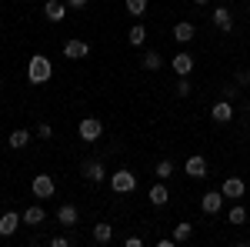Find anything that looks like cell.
Wrapping results in <instances>:
<instances>
[{
  "mask_svg": "<svg viewBox=\"0 0 250 247\" xmlns=\"http://www.w3.org/2000/svg\"><path fill=\"white\" fill-rule=\"evenodd\" d=\"M50 74H54L50 57L34 54V57H30V64H27V80H30V84H47V80H50Z\"/></svg>",
  "mask_w": 250,
  "mask_h": 247,
  "instance_id": "cell-1",
  "label": "cell"
},
{
  "mask_svg": "<svg viewBox=\"0 0 250 247\" xmlns=\"http://www.w3.org/2000/svg\"><path fill=\"white\" fill-rule=\"evenodd\" d=\"M77 134H80V140H87V144H94L97 137L104 134V124H100V117H80V124H77Z\"/></svg>",
  "mask_w": 250,
  "mask_h": 247,
  "instance_id": "cell-2",
  "label": "cell"
},
{
  "mask_svg": "<svg viewBox=\"0 0 250 247\" xmlns=\"http://www.w3.org/2000/svg\"><path fill=\"white\" fill-rule=\"evenodd\" d=\"M110 187H114V194H130V190H137L134 171H114L110 174Z\"/></svg>",
  "mask_w": 250,
  "mask_h": 247,
  "instance_id": "cell-3",
  "label": "cell"
},
{
  "mask_svg": "<svg viewBox=\"0 0 250 247\" xmlns=\"http://www.w3.org/2000/svg\"><path fill=\"white\" fill-rule=\"evenodd\" d=\"M30 190H34V197H54V190H57V184H54V177L50 174H37L34 177V184H30Z\"/></svg>",
  "mask_w": 250,
  "mask_h": 247,
  "instance_id": "cell-4",
  "label": "cell"
},
{
  "mask_svg": "<svg viewBox=\"0 0 250 247\" xmlns=\"http://www.w3.org/2000/svg\"><path fill=\"white\" fill-rule=\"evenodd\" d=\"M210 117L213 120H217V124H230L233 117V100H227V97H220V100H217V104H213L210 107Z\"/></svg>",
  "mask_w": 250,
  "mask_h": 247,
  "instance_id": "cell-5",
  "label": "cell"
},
{
  "mask_svg": "<svg viewBox=\"0 0 250 247\" xmlns=\"http://www.w3.org/2000/svg\"><path fill=\"white\" fill-rule=\"evenodd\" d=\"M184 174L193 177V180H204L210 171H207V160H204L200 154H193V157H187V164H184Z\"/></svg>",
  "mask_w": 250,
  "mask_h": 247,
  "instance_id": "cell-6",
  "label": "cell"
},
{
  "mask_svg": "<svg viewBox=\"0 0 250 247\" xmlns=\"http://www.w3.org/2000/svg\"><path fill=\"white\" fill-rule=\"evenodd\" d=\"M87 54H90V44H87V40H67V44H63V57L67 60H83L87 57Z\"/></svg>",
  "mask_w": 250,
  "mask_h": 247,
  "instance_id": "cell-7",
  "label": "cell"
},
{
  "mask_svg": "<svg viewBox=\"0 0 250 247\" xmlns=\"http://www.w3.org/2000/svg\"><path fill=\"white\" fill-rule=\"evenodd\" d=\"M170 67H173V74H180V77H190L193 74V67H197V60L187 54V50H180L177 57L170 60Z\"/></svg>",
  "mask_w": 250,
  "mask_h": 247,
  "instance_id": "cell-8",
  "label": "cell"
},
{
  "mask_svg": "<svg viewBox=\"0 0 250 247\" xmlns=\"http://www.w3.org/2000/svg\"><path fill=\"white\" fill-rule=\"evenodd\" d=\"M20 224H23V217H20L17 210H7V214H0V237H10V234H17Z\"/></svg>",
  "mask_w": 250,
  "mask_h": 247,
  "instance_id": "cell-9",
  "label": "cell"
},
{
  "mask_svg": "<svg viewBox=\"0 0 250 247\" xmlns=\"http://www.w3.org/2000/svg\"><path fill=\"white\" fill-rule=\"evenodd\" d=\"M67 10H70L67 0H47V3H43V17L54 20V23H60V20L67 17Z\"/></svg>",
  "mask_w": 250,
  "mask_h": 247,
  "instance_id": "cell-10",
  "label": "cell"
},
{
  "mask_svg": "<svg viewBox=\"0 0 250 247\" xmlns=\"http://www.w3.org/2000/svg\"><path fill=\"white\" fill-rule=\"evenodd\" d=\"M177 44H190V40H197V27H193L190 20H180V23H173V34H170Z\"/></svg>",
  "mask_w": 250,
  "mask_h": 247,
  "instance_id": "cell-11",
  "label": "cell"
},
{
  "mask_svg": "<svg viewBox=\"0 0 250 247\" xmlns=\"http://www.w3.org/2000/svg\"><path fill=\"white\" fill-rule=\"evenodd\" d=\"M210 20H213V27H217V30H224V34H230V30H233V14L224 7V3L210 14Z\"/></svg>",
  "mask_w": 250,
  "mask_h": 247,
  "instance_id": "cell-12",
  "label": "cell"
},
{
  "mask_svg": "<svg viewBox=\"0 0 250 247\" xmlns=\"http://www.w3.org/2000/svg\"><path fill=\"white\" fill-rule=\"evenodd\" d=\"M200 207H204V214H217V210L224 207V190H207L200 197Z\"/></svg>",
  "mask_w": 250,
  "mask_h": 247,
  "instance_id": "cell-13",
  "label": "cell"
},
{
  "mask_svg": "<svg viewBox=\"0 0 250 247\" xmlns=\"http://www.w3.org/2000/svg\"><path fill=\"white\" fill-rule=\"evenodd\" d=\"M147 197H150V204H154V207H164V204L170 201V190H167V180H157L154 187H150V194H147Z\"/></svg>",
  "mask_w": 250,
  "mask_h": 247,
  "instance_id": "cell-14",
  "label": "cell"
},
{
  "mask_svg": "<svg viewBox=\"0 0 250 247\" xmlns=\"http://www.w3.org/2000/svg\"><path fill=\"white\" fill-rule=\"evenodd\" d=\"M20 217H23V224H27V227H40V224L47 221V214H43V207H40V204H30V207L23 210Z\"/></svg>",
  "mask_w": 250,
  "mask_h": 247,
  "instance_id": "cell-15",
  "label": "cell"
},
{
  "mask_svg": "<svg viewBox=\"0 0 250 247\" xmlns=\"http://www.w3.org/2000/svg\"><path fill=\"white\" fill-rule=\"evenodd\" d=\"M220 190H224V197H233V201H237V197H244V194H247V184H244L240 177H227Z\"/></svg>",
  "mask_w": 250,
  "mask_h": 247,
  "instance_id": "cell-16",
  "label": "cell"
},
{
  "mask_svg": "<svg viewBox=\"0 0 250 247\" xmlns=\"http://www.w3.org/2000/svg\"><path fill=\"white\" fill-rule=\"evenodd\" d=\"M83 177H87L90 184H100V180L107 177V171H104V164H100V160H87V164H83Z\"/></svg>",
  "mask_w": 250,
  "mask_h": 247,
  "instance_id": "cell-17",
  "label": "cell"
},
{
  "mask_svg": "<svg viewBox=\"0 0 250 247\" xmlns=\"http://www.w3.org/2000/svg\"><path fill=\"white\" fill-rule=\"evenodd\" d=\"M57 221H60V224H63V227H74V224H77V221H80L77 207H74V204H63V207L57 210Z\"/></svg>",
  "mask_w": 250,
  "mask_h": 247,
  "instance_id": "cell-18",
  "label": "cell"
},
{
  "mask_svg": "<svg viewBox=\"0 0 250 247\" xmlns=\"http://www.w3.org/2000/svg\"><path fill=\"white\" fill-rule=\"evenodd\" d=\"M114 241V227L110 224H94V244H110Z\"/></svg>",
  "mask_w": 250,
  "mask_h": 247,
  "instance_id": "cell-19",
  "label": "cell"
},
{
  "mask_svg": "<svg viewBox=\"0 0 250 247\" xmlns=\"http://www.w3.org/2000/svg\"><path fill=\"white\" fill-rule=\"evenodd\" d=\"M140 67H144V70H160V67H164V57H160L157 50H147L144 60H140Z\"/></svg>",
  "mask_w": 250,
  "mask_h": 247,
  "instance_id": "cell-20",
  "label": "cell"
},
{
  "mask_svg": "<svg viewBox=\"0 0 250 247\" xmlns=\"http://www.w3.org/2000/svg\"><path fill=\"white\" fill-rule=\"evenodd\" d=\"M27 144H30V131H23V127H20V131L10 134V147H14V151H23Z\"/></svg>",
  "mask_w": 250,
  "mask_h": 247,
  "instance_id": "cell-21",
  "label": "cell"
},
{
  "mask_svg": "<svg viewBox=\"0 0 250 247\" xmlns=\"http://www.w3.org/2000/svg\"><path fill=\"white\" fill-rule=\"evenodd\" d=\"M127 40H130V47H144V40H147L144 23H134V27H130V34H127Z\"/></svg>",
  "mask_w": 250,
  "mask_h": 247,
  "instance_id": "cell-22",
  "label": "cell"
},
{
  "mask_svg": "<svg viewBox=\"0 0 250 247\" xmlns=\"http://www.w3.org/2000/svg\"><path fill=\"white\" fill-rule=\"evenodd\" d=\"M190 234H193V224L180 221V224L173 227V241H177V244H184V241H190Z\"/></svg>",
  "mask_w": 250,
  "mask_h": 247,
  "instance_id": "cell-23",
  "label": "cell"
},
{
  "mask_svg": "<svg viewBox=\"0 0 250 247\" xmlns=\"http://www.w3.org/2000/svg\"><path fill=\"white\" fill-rule=\"evenodd\" d=\"M124 7H127L130 17H144L147 14V0H124Z\"/></svg>",
  "mask_w": 250,
  "mask_h": 247,
  "instance_id": "cell-24",
  "label": "cell"
},
{
  "mask_svg": "<svg viewBox=\"0 0 250 247\" xmlns=\"http://www.w3.org/2000/svg\"><path fill=\"white\" fill-rule=\"evenodd\" d=\"M154 174H157V180H170V174H173V164H170V160H157Z\"/></svg>",
  "mask_w": 250,
  "mask_h": 247,
  "instance_id": "cell-25",
  "label": "cell"
},
{
  "mask_svg": "<svg viewBox=\"0 0 250 247\" xmlns=\"http://www.w3.org/2000/svg\"><path fill=\"white\" fill-rule=\"evenodd\" d=\"M227 224H247V210L240 207V204H237V207H230V214H227Z\"/></svg>",
  "mask_w": 250,
  "mask_h": 247,
  "instance_id": "cell-26",
  "label": "cell"
},
{
  "mask_svg": "<svg viewBox=\"0 0 250 247\" xmlns=\"http://www.w3.org/2000/svg\"><path fill=\"white\" fill-rule=\"evenodd\" d=\"M173 90H177V97H190V90H193V87H190V80H187V77H180Z\"/></svg>",
  "mask_w": 250,
  "mask_h": 247,
  "instance_id": "cell-27",
  "label": "cell"
},
{
  "mask_svg": "<svg viewBox=\"0 0 250 247\" xmlns=\"http://www.w3.org/2000/svg\"><path fill=\"white\" fill-rule=\"evenodd\" d=\"M224 97H227V100H237V97H240V84H227V87H224Z\"/></svg>",
  "mask_w": 250,
  "mask_h": 247,
  "instance_id": "cell-28",
  "label": "cell"
},
{
  "mask_svg": "<svg viewBox=\"0 0 250 247\" xmlns=\"http://www.w3.org/2000/svg\"><path fill=\"white\" fill-rule=\"evenodd\" d=\"M50 134H54V131H50V124H37V137H40V140H47Z\"/></svg>",
  "mask_w": 250,
  "mask_h": 247,
  "instance_id": "cell-29",
  "label": "cell"
},
{
  "mask_svg": "<svg viewBox=\"0 0 250 247\" xmlns=\"http://www.w3.org/2000/svg\"><path fill=\"white\" fill-rule=\"evenodd\" d=\"M237 84L240 87H250V70H237Z\"/></svg>",
  "mask_w": 250,
  "mask_h": 247,
  "instance_id": "cell-30",
  "label": "cell"
},
{
  "mask_svg": "<svg viewBox=\"0 0 250 247\" xmlns=\"http://www.w3.org/2000/svg\"><path fill=\"white\" fill-rule=\"evenodd\" d=\"M50 247H70V241L63 234H57V237H50Z\"/></svg>",
  "mask_w": 250,
  "mask_h": 247,
  "instance_id": "cell-31",
  "label": "cell"
},
{
  "mask_svg": "<svg viewBox=\"0 0 250 247\" xmlns=\"http://www.w3.org/2000/svg\"><path fill=\"white\" fill-rule=\"evenodd\" d=\"M67 7H70V10H83V7H87V0H67Z\"/></svg>",
  "mask_w": 250,
  "mask_h": 247,
  "instance_id": "cell-32",
  "label": "cell"
},
{
  "mask_svg": "<svg viewBox=\"0 0 250 247\" xmlns=\"http://www.w3.org/2000/svg\"><path fill=\"white\" fill-rule=\"evenodd\" d=\"M124 244H127V247H140V244H144V237H127Z\"/></svg>",
  "mask_w": 250,
  "mask_h": 247,
  "instance_id": "cell-33",
  "label": "cell"
},
{
  "mask_svg": "<svg viewBox=\"0 0 250 247\" xmlns=\"http://www.w3.org/2000/svg\"><path fill=\"white\" fill-rule=\"evenodd\" d=\"M244 120H247V124H250V104H247V111H244Z\"/></svg>",
  "mask_w": 250,
  "mask_h": 247,
  "instance_id": "cell-34",
  "label": "cell"
},
{
  "mask_svg": "<svg viewBox=\"0 0 250 247\" xmlns=\"http://www.w3.org/2000/svg\"><path fill=\"white\" fill-rule=\"evenodd\" d=\"M190 3H197V7H204V3H210V0H190Z\"/></svg>",
  "mask_w": 250,
  "mask_h": 247,
  "instance_id": "cell-35",
  "label": "cell"
},
{
  "mask_svg": "<svg viewBox=\"0 0 250 247\" xmlns=\"http://www.w3.org/2000/svg\"><path fill=\"white\" fill-rule=\"evenodd\" d=\"M0 27H3V20H0Z\"/></svg>",
  "mask_w": 250,
  "mask_h": 247,
  "instance_id": "cell-36",
  "label": "cell"
}]
</instances>
